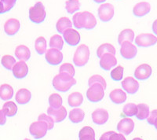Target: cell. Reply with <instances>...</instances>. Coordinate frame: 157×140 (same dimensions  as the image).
Here are the masks:
<instances>
[{
    "label": "cell",
    "instance_id": "obj_32",
    "mask_svg": "<svg viewBox=\"0 0 157 140\" xmlns=\"http://www.w3.org/2000/svg\"><path fill=\"white\" fill-rule=\"evenodd\" d=\"M149 115V107L146 104H138L137 106V113H136V117L138 120H143L146 119Z\"/></svg>",
    "mask_w": 157,
    "mask_h": 140
},
{
    "label": "cell",
    "instance_id": "obj_26",
    "mask_svg": "<svg viewBox=\"0 0 157 140\" xmlns=\"http://www.w3.org/2000/svg\"><path fill=\"white\" fill-rule=\"evenodd\" d=\"M134 39V33L132 29H126L123 30L118 36V43L121 45L123 42L129 41L132 43Z\"/></svg>",
    "mask_w": 157,
    "mask_h": 140
},
{
    "label": "cell",
    "instance_id": "obj_17",
    "mask_svg": "<svg viewBox=\"0 0 157 140\" xmlns=\"http://www.w3.org/2000/svg\"><path fill=\"white\" fill-rule=\"evenodd\" d=\"M134 128V123L131 119L123 118L117 124V130L123 135H128Z\"/></svg>",
    "mask_w": 157,
    "mask_h": 140
},
{
    "label": "cell",
    "instance_id": "obj_28",
    "mask_svg": "<svg viewBox=\"0 0 157 140\" xmlns=\"http://www.w3.org/2000/svg\"><path fill=\"white\" fill-rule=\"evenodd\" d=\"M13 89L10 85L5 84L0 86V99L3 101H8L12 99Z\"/></svg>",
    "mask_w": 157,
    "mask_h": 140
},
{
    "label": "cell",
    "instance_id": "obj_9",
    "mask_svg": "<svg viewBox=\"0 0 157 140\" xmlns=\"http://www.w3.org/2000/svg\"><path fill=\"white\" fill-rule=\"evenodd\" d=\"M45 58L50 65H57L63 61V54L61 50L50 48L45 53Z\"/></svg>",
    "mask_w": 157,
    "mask_h": 140
},
{
    "label": "cell",
    "instance_id": "obj_21",
    "mask_svg": "<svg viewBox=\"0 0 157 140\" xmlns=\"http://www.w3.org/2000/svg\"><path fill=\"white\" fill-rule=\"evenodd\" d=\"M109 98L113 103L116 104H122L127 100V94L120 88L114 89L109 94Z\"/></svg>",
    "mask_w": 157,
    "mask_h": 140
},
{
    "label": "cell",
    "instance_id": "obj_16",
    "mask_svg": "<svg viewBox=\"0 0 157 140\" xmlns=\"http://www.w3.org/2000/svg\"><path fill=\"white\" fill-rule=\"evenodd\" d=\"M117 59L115 55L112 54H105L100 58V66L105 71L111 70V68L116 66Z\"/></svg>",
    "mask_w": 157,
    "mask_h": 140
},
{
    "label": "cell",
    "instance_id": "obj_39",
    "mask_svg": "<svg viewBox=\"0 0 157 140\" xmlns=\"http://www.w3.org/2000/svg\"><path fill=\"white\" fill-rule=\"evenodd\" d=\"M94 84H100L103 87L105 90L106 87H107L105 80L100 75H94L91 77H90V79L88 80V85H89V87Z\"/></svg>",
    "mask_w": 157,
    "mask_h": 140
},
{
    "label": "cell",
    "instance_id": "obj_11",
    "mask_svg": "<svg viewBox=\"0 0 157 140\" xmlns=\"http://www.w3.org/2000/svg\"><path fill=\"white\" fill-rule=\"evenodd\" d=\"M62 34L64 41L69 46H76L80 42V35L75 29L71 28L64 31Z\"/></svg>",
    "mask_w": 157,
    "mask_h": 140
},
{
    "label": "cell",
    "instance_id": "obj_42",
    "mask_svg": "<svg viewBox=\"0 0 157 140\" xmlns=\"http://www.w3.org/2000/svg\"><path fill=\"white\" fill-rule=\"evenodd\" d=\"M59 72L68 73L74 77V76H75V68H74L73 65L70 64V63H64V64L61 65V67H60Z\"/></svg>",
    "mask_w": 157,
    "mask_h": 140
},
{
    "label": "cell",
    "instance_id": "obj_12",
    "mask_svg": "<svg viewBox=\"0 0 157 140\" xmlns=\"http://www.w3.org/2000/svg\"><path fill=\"white\" fill-rule=\"evenodd\" d=\"M47 114L53 119L55 123L61 122L67 117V110L65 107L61 106L58 109H54V108L49 107L47 110Z\"/></svg>",
    "mask_w": 157,
    "mask_h": 140
},
{
    "label": "cell",
    "instance_id": "obj_36",
    "mask_svg": "<svg viewBox=\"0 0 157 140\" xmlns=\"http://www.w3.org/2000/svg\"><path fill=\"white\" fill-rule=\"evenodd\" d=\"M49 104L50 107L58 109L62 106V98L58 94H52L49 97Z\"/></svg>",
    "mask_w": 157,
    "mask_h": 140
},
{
    "label": "cell",
    "instance_id": "obj_50",
    "mask_svg": "<svg viewBox=\"0 0 157 140\" xmlns=\"http://www.w3.org/2000/svg\"><path fill=\"white\" fill-rule=\"evenodd\" d=\"M95 2H97V3H102V2H105L106 0H94Z\"/></svg>",
    "mask_w": 157,
    "mask_h": 140
},
{
    "label": "cell",
    "instance_id": "obj_43",
    "mask_svg": "<svg viewBox=\"0 0 157 140\" xmlns=\"http://www.w3.org/2000/svg\"><path fill=\"white\" fill-rule=\"evenodd\" d=\"M3 5V13H6L10 10L16 3L17 0H0Z\"/></svg>",
    "mask_w": 157,
    "mask_h": 140
},
{
    "label": "cell",
    "instance_id": "obj_37",
    "mask_svg": "<svg viewBox=\"0 0 157 140\" xmlns=\"http://www.w3.org/2000/svg\"><path fill=\"white\" fill-rule=\"evenodd\" d=\"M1 64L6 69L11 70L13 68V67L14 66V65L16 64V60H15V58L13 56L6 54V55H4L2 58Z\"/></svg>",
    "mask_w": 157,
    "mask_h": 140
},
{
    "label": "cell",
    "instance_id": "obj_27",
    "mask_svg": "<svg viewBox=\"0 0 157 140\" xmlns=\"http://www.w3.org/2000/svg\"><path fill=\"white\" fill-rule=\"evenodd\" d=\"M2 110L6 117H13L17 113V106L13 102L10 101L4 103Z\"/></svg>",
    "mask_w": 157,
    "mask_h": 140
},
{
    "label": "cell",
    "instance_id": "obj_18",
    "mask_svg": "<svg viewBox=\"0 0 157 140\" xmlns=\"http://www.w3.org/2000/svg\"><path fill=\"white\" fill-rule=\"evenodd\" d=\"M92 120L98 125L105 124L109 120V113L104 109H97L92 113Z\"/></svg>",
    "mask_w": 157,
    "mask_h": 140
},
{
    "label": "cell",
    "instance_id": "obj_5",
    "mask_svg": "<svg viewBox=\"0 0 157 140\" xmlns=\"http://www.w3.org/2000/svg\"><path fill=\"white\" fill-rule=\"evenodd\" d=\"M47 130L48 128H47L46 123L43 122V121H39V120L32 123L29 128L31 135L36 139H39V138L44 137L47 134Z\"/></svg>",
    "mask_w": 157,
    "mask_h": 140
},
{
    "label": "cell",
    "instance_id": "obj_24",
    "mask_svg": "<svg viewBox=\"0 0 157 140\" xmlns=\"http://www.w3.org/2000/svg\"><path fill=\"white\" fill-rule=\"evenodd\" d=\"M83 102V97L79 92H73L70 94L68 98V103L71 107H78Z\"/></svg>",
    "mask_w": 157,
    "mask_h": 140
},
{
    "label": "cell",
    "instance_id": "obj_25",
    "mask_svg": "<svg viewBox=\"0 0 157 140\" xmlns=\"http://www.w3.org/2000/svg\"><path fill=\"white\" fill-rule=\"evenodd\" d=\"M68 117H69V119L71 122L78 124V123L82 122L83 120L84 117H85V113L81 109L75 108V109H73L70 111Z\"/></svg>",
    "mask_w": 157,
    "mask_h": 140
},
{
    "label": "cell",
    "instance_id": "obj_46",
    "mask_svg": "<svg viewBox=\"0 0 157 140\" xmlns=\"http://www.w3.org/2000/svg\"><path fill=\"white\" fill-rule=\"evenodd\" d=\"M6 122V116L4 114L2 110H0V125H4Z\"/></svg>",
    "mask_w": 157,
    "mask_h": 140
},
{
    "label": "cell",
    "instance_id": "obj_10",
    "mask_svg": "<svg viewBox=\"0 0 157 140\" xmlns=\"http://www.w3.org/2000/svg\"><path fill=\"white\" fill-rule=\"evenodd\" d=\"M137 53V47L131 42L125 41L121 44L120 54L125 59H133L136 57Z\"/></svg>",
    "mask_w": 157,
    "mask_h": 140
},
{
    "label": "cell",
    "instance_id": "obj_4",
    "mask_svg": "<svg viewBox=\"0 0 157 140\" xmlns=\"http://www.w3.org/2000/svg\"><path fill=\"white\" fill-rule=\"evenodd\" d=\"M105 96V89L100 84H94L90 86L86 91V98L90 102L98 103L103 99Z\"/></svg>",
    "mask_w": 157,
    "mask_h": 140
},
{
    "label": "cell",
    "instance_id": "obj_34",
    "mask_svg": "<svg viewBox=\"0 0 157 140\" xmlns=\"http://www.w3.org/2000/svg\"><path fill=\"white\" fill-rule=\"evenodd\" d=\"M63 45H64V40L60 35H54L50 38L49 46L51 48L61 50L63 48Z\"/></svg>",
    "mask_w": 157,
    "mask_h": 140
},
{
    "label": "cell",
    "instance_id": "obj_15",
    "mask_svg": "<svg viewBox=\"0 0 157 140\" xmlns=\"http://www.w3.org/2000/svg\"><path fill=\"white\" fill-rule=\"evenodd\" d=\"M12 72L17 79H23L29 73V67L25 61H20L16 62L14 66L13 67Z\"/></svg>",
    "mask_w": 157,
    "mask_h": 140
},
{
    "label": "cell",
    "instance_id": "obj_22",
    "mask_svg": "<svg viewBox=\"0 0 157 140\" xmlns=\"http://www.w3.org/2000/svg\"><path fill=\"white\" fill-rule=\"evenodd\" d=\"M32 98V94L28 89L21 88L17 91L15 96L17 103L20 105H25L29 103Z\"/></svg>",
    "mask_w": 157,
    "mask_h": 140
},
{
    "label": "cell",
    "instance_id": "obj_53",
    "mask_svg": "<svg viewBox=\"0 0 157 140\" xmlns=\"http://www.w3.org/2000/svg\"><path fill=\"white\" fill-rule=\"evenodd\" d=\"M24 140H30V139H29V138H25V139H24Z\"/></svg>",
    "mask_w": 157,
    "mask_h": 140
},
{
    "label": "cell",
    "instance_id": "obj_6",
    "mask_svg": "<svg viewBox=\"0 0 157 140\" xmlns=\"http://www.w3.org/2000/svg\"><path fill=\"white\" fill-rule=\"evenodd\" d=\"M157 43V37L151 33H141L135 39L136 45L141 47H148Z\"/></svg>",
    "mask_w": 157,
    "mask_h": 140
},
{
    "label": "cell",
    "instance_id": "obj_13",
    "mask_svg": "<svg viewBox=\"0 0 157 140\" xmlns=\"http://www.w3.org/2000/svg\"><path fill=\"white\" fill-rule=\"evenodd\" d=\"M152 75V68L148 64H141L134 71V76L139 80H145Z\"/></svg>",
    "mask_w": 157,
    "mask_h": 140
},
{
    "label": "cell",
    "instance_id": "obj_7",
    "mask_svg": "<svg viewBox=\"0 0 157 140\" xmlns=\"http://www.w3.org/2000/svg\"><path fill=\"white\" fill-rule=\"evenodd\" d=\"M98 13L101 21L108 22L114 16V6L111 3H103L99 6Z\"/></svg>",
    "mask_w": 157,
    "mask_h": 140
},
{
    "label": "cell",
    "instance_id": "obj_33",
    "mask_svg": "<svg viewBox=\"0 0 157 140\" xmlns=\"http://www.w3.org/2000/svg\"><path fill=\"white\" fill-rule=\"evenodd\" d=\"M47 46V40L43 36H39L35 42V49L39 55H43V54L46 53Z\"/></svg>",
    "mask_w": 157,
    "mask_h": 140
},
{
    "label": "cell",
    "instance_id": "obj_29",
    "mask_svg": "<svg viewBox=\"0 0 157 140\" xmlns=\"http://www.w3.org/2000/svg\"><path fill=\"white\" fill-rule=\"evenodd\" d=\"M79 140H95V132L91 127H83L78 133Z\"/></svg>",
    "mask_w": 157,
    "mask_h": 140
},
{
    "label": "cell",
    "instance_id": "obj_48",
    "mask_svg": "<svg viewBox=\"0 0 157 140\" xmlns=\"http://www.w3.org/2000/svg\"><path fill=\"white\" fill-rule=\"evenodd\" d=\"M152 31H153V33L157 36V19L154 21L153 24H152Z\"/></svg>",
    "mask_w": 157,
    "mask_h": 140
},
{
    "label": "cell",
    "instance_id": "obj_14",
    "mask_svg": "<svg viewBox=\"0 0 157 140\" xmlns=\"http://www.w3.org/2000/svg\"><path fill=\"white\" fill-rule=\"evenodd\" d=\"M122 87L123 90L127 91L130 95H134L139 89V84L138 82L134 79V77L128 76L122 81Z\"/></svg>",
    "mask_w": 157,
    "mask_h": 140
},
{
    "label": "cell",
    "instance_id": "obj_1",
    "mask_svg": "<svg viewBox=\"0 0 157 140\" xmlns=\"http://www.w3.org/2000/svg\"><path fill=\"white\" fill-rule=\"evenodd\" d=\"M73 25L76 29H85L86 30H91L94 29L97 25L96 18L93 14L89 11L78 12L73 15Z\"/></svg>",
    "mask_w": 157,
    "mask_h": 140
},
{
    "label": "cell",
    "instance_id": "obj_31",
    "mask_svg": "<svg viewBox=\"0 0 157 140\" xmlns=\"http://www.w3.org/2000/svg\"><path fill=\"white\" fill-rule=\"evenodd\" d=\"M105 54H112L115 55L116 54V49L110 43L101 44L97 50V55H98V58H101Z\"/></svg>",
    "mask_w": 157,
    "mask_h": 140
},
{
    "label": "cell",
    "instance_id": "obj_19",
    "mask_svg": "<svg viewBox=\"0 0 157 140\" xmlns=\"http://www.w3.org/2000/svg\"><path fill=\"white\" fill-rule=\"evenodd\" d=\"M20 21L16 18H10L6 21L4 25V31L8 36H14L20 29Z\"/></svg>",
    "mask_w": 157,
    "mask_h": 140
},
{
    "label": "cell",
    "instance_id": "obj_2",
    "mask_svg": "<svg viewBox=\"0 0 157 140\" xmlns=\"http://www.w3.org/2000/svg\"><path fill=\"white\" fill-rule=\"evenodd\" d=\"M90 50L85 44H81L77 47L73 57V62L76 66L82 67L89 61Z\"/></svg>",
    "mask_w": 157,
    "mask_h": 140
},
{
    "label": "cell",
    "instance_id": "obj_45",
    "mask_svg": "<svg viewBox=\"0 0 157 140\" xmlns=\"http://www.w3.org/2000/svg\"><path fill=\"white\" fill-rule=\"evenodd\" d=\"M109 140H126V138L123 134L116 133L115 131H113L109 137Z\"/></svg>",
    "mask_w": 157,
    "mask_h": 140
},
{
    "label": "cell",
    "instance_id": "obj_40",
    "mask_svg": "<svg viewBox=\"0 0 157 140\" xmlns=\"http://www.w3.org/2000/svg\"><path fill=\"white\" fill-rule=\"evenodd\" d=\"M123 112L127 117H133L137 113V106L134 103H128L124 106Z\"/></svg>",
    "mask_w": 157,
    "mask_h": 140
},
{
    "label": "cell",
    "instance_id": "obj_44",
    "mask_svg": "<svg viewBox=\"0 0 157 140\" xmlns=\"http://www.w3.org/2000/svg\"><path fill=\"white\" fill-rule=\"evenodd\" d=\"M157 119V110H152L151 113H149V115L147 117V121L151 125H154L155 120Z\"/></svg>",
    "mask_w": 157,
    "mask_h": 140
},
{
    "label": "cell",
    "instance_id": "obj_30",
    "mask_svg": "<svg viewBox=\"0 0 157 140\" xmlns=\"http://www.w3.org/2000/svg\"><path fill=\"white\" fill-rule=\"evenodd\" d=\"M71 27H72V22L65 17L60 18L56 24V29H57V32L60 33H63L64 31L71 29Z\"/></svg>",
    "mask_w": 157,
    "mask_h": 140
},
{
    "label": "cell",
    "instance_id": "obj_35",
    "mask_svg": "<svg viewBox=\"0 0 157 140\" xmlns=\"http://www.w3.org/2000/svg\"><path fill=\"white\" fill-rule=\"evenodd\" d=\"M80 8V3L78 0H68L65 2V9L70 14H72Z\"/></svg>",
    "mask_w": 157,
    "mask_h": 140
},
{
    "label": "cell",
    "instance_id": "obj_20",
    "mask_svg": "<svg viewBox=\"0 0 157 140\" xmlns=\"http://www.w3.org/2000/svg\"><path fill=\"white\" fill-rule=\"evenodd\" d=\"M151 10V6L147 2H141L136 4L133 9V14L137 18H141L148 14Z\"/></svg>",
    "mask_w": 157,
    "mask_h": 140
},
{
    "label": "cell",
    "instance_id": "obj_52",
    "mask_svg": "<svg viewBox=\"0 0 157 140\" xmlns=\"http://www.w3.org/2000/svg\"><path fill=\"white\" fill-rule=\"evenodd\" d=\"M132 140H143V139H141V138H134V139H132Z\"/></svg>",
    "mask_w": 157,
    "mask_h": 140
},
{
    "label": "cell",
    "instance_id": "obj_38",
    "mask_svg": "<svg viewBox=\"0 0 157 140\" xmlns=\"http://www.w3.org/2000/svg\"><path fill=\"white\" fill-rule=\"evenodd\" d=\"M123 68L121 65H118L115 68H113L111 71V78L114 81H120L122 80L123 77Z\"/></svg>",
    "mask_w": 157,
    "mask_h": 140
},
{
    "label": "cell",
    "instance_id": "obj_41",
    "mask_svg": "<svg viewBox=\"0 0 157 140\" xmlns=\"http://www.w3.org/2000/svg\"><path fill=\"white\" fill-rule=\"evenodd\" d=\"M38 120L46 123L48 130H51L52 128H54V121L53 120V119H52L50 116L47 115V114H45V113L40 114V115L39 116V117H38Z\"/></svg>",
    "mask_w": 157,
    "mask_h": 140
},
{
    "label": "cell",
    "instance_id": "obj_23",
    "mask_svg": "<svg viewBox=\"0 0 157 140\" xmlns=\"http://www.w3.org/2000/svg\"><path fill=\"white\" fill-rule=\"evenodd\" d=\"M15 56L20 61H29L31 57V51L26 46L19 45L15 49Z\"/></svg>",
    "mask_w": 157,
    "mask_h": 140
},
{
    "label": "cell",
    "instance_id": "obj_3",
    "mask_svg": "<svg viewBox=\"0 0 157 140\" xmlns=\"http://www.w3.org/2000/svg\"><path fill=\"white\" fill-rule=\"evenodd\" d=\"M47 16L43 4L38 2L29 9V18L33 23L40 24L45 20Z\"/></svg>",
    "mask_w": 157,
    "mask_h": 140
},
{
    "label": "cell",
    "instance_id": "obj_8",
    "mask_svg": "<svg viewBox=\"0 0 157 140\" xmlns=\"http://www.w3.org/2000/svg\"><path fill=\"white\" fill-rule=\"evenodd\" d=\"M75 83H76V80L75 79L69 81L64 80L60 78L58 75L55 76L53 79V86H54V89L61 92L68 91L71 87L75 84Z\"/></svg>",
    "mask_w": 157,
    "mask_h": 140
},
{
    "label": "cell",
    "instance_id": "obj_47",
    "mask_svg": "<svg viewBox=\"0 0 157 140\" xmlns=\"http://www.w3.org/2000/svg\"><path fill=\"white\" fill-rule=\"evenodd\" d=\"M113 132V131H108V132L104 133L103 135L101 136L100 140H109V137Z\"/></svg>",
    "mask_w": 157,
    "mask_h": 140
},
{
    "label": "cell",
    "instance_id": "obj_51",
    "mask_svg": "<svg viewBox=\"0 0 157 140\" xmlns=\"http://www.w3.org/2000/svg\"><path fill=\"white\" fill-rule=\"evenodd\" d=\"M154 126H155V129H156V130H157V119H156V120H155V123H154Z\"/></svg>",
    "mask_w": 157,
    "mask_h": 140
},
{
    "label": "cell",
    "instance_id": "obj_49",
    "mask_svg": "<svg viewBox=\"0 0 157 140\" xmlns=\"http://www.w3.org/2000/svg\"><path fill=\"white\" fill-rule=\"evenodd\" d=\"M3 14V5H2V2L0 1V14Z\"/></svg>",
    "mask_w": 157,
    "mask_h": 140
}]
</instances>
